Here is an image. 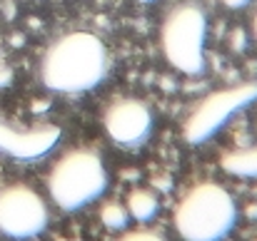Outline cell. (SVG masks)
<instances>
[{
    "instance_id": "cell-1",
    "label": "cell",
    "mask_w": 257,
    "mask_h": 241,
    "mask_svg": "<svg viewBox=\"0 0 257 241\" xmlns=\"http://www.w3.org/2000/svg\"><path fill=\"white\" fill-rule=\"evenodd\" d=\"M110 55L105 42L85 30L58 38L43 55L40 80L48 90L78 94L97 87L107 78Z\"/></svg>"
},
{
    "instance_id": "cell-2",
    "label": "cell",
    "mask_w": 257,
    "mask_h": 241,
    "mask_svg": "<svg viewBox=\"0 0 257 241\" xmlns=\"http://www.w3.org/2000/svg\"><path fill=\"white\" fill-rule=\"evenodd\" d=\"M235 222L237 204L232 194L215 182L192 186L175 212V229L185 241H222Z\"/></svg>"
},
{
    "instance_id": "cell-3",
    "label": "cell",
    "mask_w": 257,
    "mask_h": 241,
    "mask_svg": "<svg viewBox=\"0 0 257 241\" xmlns=\"http://www.w3.org/2000/svg\"><path fill=\"white\" fill-rule=\"evenodd\" d=\"M107 186V169L105 162L92 150H73L55 162L48 189L53 202L65 212H78L102 196Z\"/></svg>"
},
{
    "instance_id": "cell-4",
    "label": "cell",
    "mask_w": 257,
    "mask_h": 241,
    "mask_svg": "<svg viewBox=\"0 0 257 241\" xmlns=\"http://www.w3.org/2000/svg\"><path fill=\"white\" fill-rule=\"evenodd\" d=\"M205 40L207 18L197 5H180L165 18L163 52L175 70L200 75L205 70Z\"/></svg>"
},
{
    "instance_id": "cell-5",
    "label": "cell",
    "mask_w": 257,
    "mask_h": 241,
    "mask_svg": "<svg viewBox=\"0 0 257 241\" xmlns=\"http://www.w3.org/2000/svg\"><path fill=\"white\" fill-rule=\"evenodd\" d=\"M257 102V82H242L227 90H217L207 94L185 120L182 134L187 144H202L215 132H220L227 120Z\"/></svg>"
},
{
    "instance_id": "cell-6",
    "label": "cell",
    "mask_w": 257,
    "mask_h": 241,
    "mask_svg": "<svg viewBox=\"0 0 257 241\" xmlns=\"http://www.w3.org/2000/svg\"><path fill=\"white\" fill-rule=\"evenodd\" d=\"M48 226V206L43 196L25 186L13 184L0 189V234L23 241L38 236Z\"/></svg>"
},
{
    "instance_id": "cell-7",
    "label": "cell",
    "mask_w": 257,
    "mask_h": 241,
    "mask_svg": "<svg viewBox=\"0 0 257 241\" xmlns=\"http://www.w3.org/2000/svg\"><path fill=\"white\" fill-rule=\"evenodd\" d=\"M107 137L122 150L143 147L153 134V112L140 100H120L105 110L102 117Z\"/></svg>"
},
{
    "instance_id": "cell-8",
    "label": "cell",
    "mask_w": 257,
    "mask_h": 241,
    "mask_svg": "<svg viewBox=\"0 0 257 241\" xmlns=\"http://www.w3.org/2000/svg\"><path fill=\"white\" fill-rule=\"evenodd\" d=\"M60 134L63 132L55 124L20 127L0 114V154L5 157L20 162L43 160L55 150V144L60 142Z\"/></svg>"
},
{
    "instance_id": "cell-9",
    "label": "cell",
    "mask_w": 257,
    "mask_h": 241,
    "mask_svg": "<svg viewBox=\"0 0 257 241\" xmlns=\"http://www.w3.org/2000/svg\"><path fill=\"white\" fill-rule=\"evenodd\" d=\"M222 169L235 176L245 179H257V147H245V150H232L222 154Z\"/></svg>"
},
{
    "instance_id": "cell-10",
    "label": "cell",
    "mask_w": 257,
    "mask_h": 241,
    "mask_svg": "<svg viewBox=\"0 0 257 241\" xmlns=\"http://www.w3.org/2000/svg\"><path fill=\"white\" fill-rule=\"evenodd\" d=\"M158 206H160L158 204V196L150 189H135L127 196V212L138 222H150L158 214Z\"/></svg>"
},
{
    "instance_id": "cell-11",
    "label": "cell",
    "mask_w": 257,
    "mask_h": 241,
    "mask_svg": "<svg viewBox=\"0 0 257 241\" xmlns=\"http://www.w3.org/2000/svg\"><path fill=\"white\" fill-rule=\"evenodd\" d=\"M100 219L107 229H125V224L130 222V212L127 206H120V204H105L100 212Z\"/></svg>"
},
{
    "instance_id": "cell-12",
    "label": "cell",
    "mask_w": 257,
    "mask_h": 241,
    "mask_svg": "<svg viewBox=\"0 0 257 241\" xmlns=\"http://www.w3.org/2000/svg\"><path fill=\"white\" fill-rule=\"evenodd\" d=\"M120 241H168L163 234H158V232H148V229H140V232H130V234H125Z\"/></svg>"
},
{
    "instance_id": "cell-13",
    "label": "cell",
    "mask_w": 257,
    "mask_h": 241,
    "mask_svg": "<svg viewBox=\"0 0 257 241\" xmlns=\"http://www.w3.org/2000/svg\"><path fill=\"white\" fill-rule=\"evenodd\" d=\"M222 2H225L227 8H232V10H240V8H245L250 0H222Z\"/></svg>"
},
{
    "instance_id": "cell-14",
    "label": "cell",
    "mask_w": 257,
    "mask_h": 241,
    "mask_svg": "<svg viewBox=\"0 0 257 241\" xmlns=\"http://www.w3.org/2000/svg\"><path fill=\"white\" fill-rule=\"evenodd\" d=\"M252 35H255V40H257V12H255V18H252Z\"/></svg>"
},
{
    "instance_id": "cell-15",
    "label": "cell",
    "mask_w": 257,
    "mask_h": 241,
    "mask_svg": "<svg viewBox=\"0 0 257 241\" xmlns=\"http://www.w3.org/2000/svg\"><path fill=\"white\" fill-rule=\"evenodd\" d=\"M138 2H153V0H138Z\"/></svg>"
}]
</instances>
